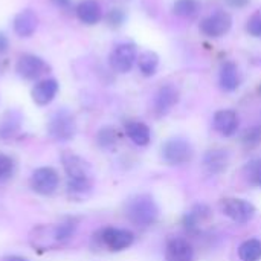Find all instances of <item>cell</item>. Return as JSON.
<instances>
[{
    "instance_id": "6da1fadb",
    "label": "cell",
    "mask_w": 261,
    "mask_h": 261,
    "mask_svg": "<svg viewBox=\"0 0 261 261\" xmlns=\"http://www.w3.org/2000/svg\"><path fill=\"white\" fill-rule=\"evenodd\" d=\"M61 164L67 176V193L72 199L83 200L93 190V171L87 161L81 156L64 153Z\"/></svg>"
},
{
    "instance_id": "7a4b0ae2",
    "label": "cell",
    "mask_w": 261,
    "mask_h": 261,
    "mask_svg": "<svg viewBox=\"0 0 261 261\" xmlns=\"http://www.w3.org/2000/svg\"><path fill=\"white\" fill-rule=\"evenodd\" d=\"M76 231V223L69 220L57 225H38L29 232V245L38 251L46 252L61 246Z\"/></svg>"
},
{
    "instance_id": "3957f363",
    "label": "cell",
    "mask_w": 261,
    "mask_h": 261,
    "mask_svg": "<svg viewBox=\"0 0 261 261\" xmlns=\"http://www.w3.org/2000/svg\"><path fill=\"white\" fill-rule=\"evenodd\" d=\"M125 216L136 226H151L159 217V208L148 194H138L125 203Z\"/></svg>"
},
{
    "instance_id": "277c9868",
    "label": "cell",
    "mask_w": 261,
    "mask_h": 261,
    "mask_svg": "<svg viewBox=\"0 0 261 261\" xmlns=\"http://www.w3.org/2000/svg\"><path fill=\"white\" fill-rule=\"evenodd\" d=\"M47 133L57 142H67L76 133V122L73 115L63 109L55 112L47 122Z\"/></svg>"
},
{
    "instance_id": "5b68a950",
    "label": "cell",
    "mask_w": 261,
    "mask_h": 261,
    "mask_svg": "<svg viewBox=\"0 0 261 261\" xmlns=\"http://www.w3.org/2000/svg\"><path fill=\"white\" fill-rule=\"evenodd\" d=\"M194 150L184 138H171L162 145V158L168 165H185L193 159Z\"/></svg>"
},
{
    "instance_id": "8992f818",
    "label": "cell",
    "mask_w": 261,
    "mask_h": 261,
    "mask_svg": "<svg viewBox=\"0 0 261 261\" xmlns=\"http://www.w3.org/2000/svg\"><path fill=\"white\" fill-rule=\"evenodd\" d=\"M32 191L40 196H50L60 187V176L52 167H40L32 171L29 179Z\"/></svg>"
},
{
    "instance_id": "52a82bcc",
    "label": "cell",
    "mask_w": 261,
    "mask_h": 261,
    "mask_svg": "<svg viewBox=\"0 0 261 261\" xmlns=\"http://www.w3.org/2000/svg\"><path fill=\"white\" fill-rule=\"evenodd\" d=\"M101 243L112 252H119L130 248L135 242V234L125 228H115L109 226L99 232Z\"/></svg>"
},
{
    "instance_id": "ba28073f",
    "label": "cell",
    "mask_w": 261,
    "mask_h": 261,
    "mask_svg": "<svg viewBox=\"0 0 261 261\" xmlns=\"http://www.w3.org/2000/svg\"><path fill=\"white\" fill-rule=\"evenodd\" d=\"M136 60H138V50H136V46L132 43L118 44L109 57V63L112 69L118 73L130 72Z\"/></svg>"
},
{
    "instance_id": "9c48e42d",
    "label": "cell",
    "mask_w": 261,
    "mask_h": 261,
    "mask_svg": "<svg viewBox=\"0 0 261 261\" xmlns=\"http://www.w3.org/2000/svg\"><path fill=\"white\" fill-rule=\"evenodd\" d=\"M222 211L234 223L245 225L255 216V206L245 199H225L222 202Z\"/></svg>"
},
{
    "instance_id": "30bf717a",
    "label": "cell",
    "mask_w": 261,
    "mask_h": 261,
    "mask_svg": "<svg viewBox=\"0 0 261 261\" xmlns=\"http://www.w3.org/2000/svg\"><path fill=\"white\" fill-rule=\"evenodd\" d=\"M232 26V17L225 11H216L200 21V31L210 38L223 37Z\"/></svg>"
},
{
    "instance_id": "8fae6325",
    "label": "cell",
    "mask_w": 261,
    "mask_h": 261,
    "mask_svg": "<svg viewBox=\"0 0 261 261\" xmlns=\"http://www.w3.org/2000/svg\"><path fill=\"white\" fill-rule=\"evenodd\" d=\"M46 69V63L43 58L34 55V54H24L18 58L15 64V72L20 78L32 81L37 80Z\"/></svg>"
},
{
    "instance_id": "7c38bea8",
    "label": "cell",
    "mask_w": 261,
    "mask_h": 261,
    "mask_svg": "<svg viewBox=\"0 0 261 261\" xmlns=\"http://www.w3.org/2000/svg\"><path fill=\"white\" fill-rule=\"evenodd\" d=\"M165 261H194V249L185 239H170L165 246Z\"/></svg>"
},
{
    "instance_id": "4fadbf2b",
    "label": "cell",
    "mask_w": 261,
    "mask_h": 261,
    "mask_svg": "<svg viewBox=\"0 0 261 261\" xmlns=\"http://www.w3.org/2000/svg\"><path fill=\"white\" fill-rule=\"evenodd\" d=\"M179 101V90L173 84L162 86L154 96V110L159 116H165Z\"/></svg>"
},
{
    "instance_id": "5bb4252c",
    "label": "cell",
    "mask_w": 261,
    "mask_h": 261,
    "mask_svg": "<svg viewBox=\"0 0 261 261\" xmlns=\"http://www.w3.org/2000/svg\"><path fill=\"white\" fill-rule=\"evenodd\" d=\"M229 165V153L223 148L208 150L203 156V170L210 176H217L223 173Z\"/></svg>"
},
{
    "instance_id": "9a60e30c",
    "label": "cell",
    "mask_w": 261,
    "mask_h": 261,
    "mask_svg": "<svg viewBox=\"0 0 261 261\" xmlns=\"http://www.w3.org/2000/svg\"><path fill=\"white\" fill-rule=\"evenodd\" d=\"M57 93H58V81L54 78H46L38 81L32 87L31 96L37 106H47L49 102L54 101Z\"/></svg>"
},
{
    "instance_id": "2e32d148",
    "label": "cell",
    "mask_w": 261,
    "mask_h": 261,
    "mask_svg": "<svg viewBox=\"0 0 261 261\" xmlns=\"http://www.w3.org/2000/svg\"><path fill=\"white\" fill-rule=\"evenodd\" d=\"M37 24H38V18L35 15L34 11L31 9H23L20 11L15 17H14V21H12V28H14V32L18 35V37H31L35 29H37Z\"/></svg>"
},
{
    "instance_id": "e0dca14e",
    "label": "cell",
    "mask_w": 261,
    "mask_h": 261,
    "mask_svg": "<svg viewBox=\"0 0 261 261\" xmlns=\"http://www.w3.org/2000/svg\"><path fill=\"white\" fill-rule=\"evenodd\" d=\"M214 128L223 136H232L239 128V116L234 110H219L213 119Z\"/></svg>"
},
{
    "instance_id": "ac0fdd59",
    "label": "cell",
    "mask_w": 261,
    "mask_h": 261,
    "mask_svg": "<svg viewBox=\"0 0 261 261\" xmlns=\"http://www.w3.org/2000/svg\"><path fill=\"white\" fill-rule=\"evenodd\" d=\"M76 17L84 24H96L102 18L101 5L96 0H81L76 6Z\"/></svg>"
},
{
    "instance_id": "d6986e66",
    "label": "cell",
    "mask_w": 261,
    "mask_h": 261,
    "mask_svg": "<svg viewBox=\"0 0 261 261\" xmlns=\"http://www.w3.org/2000/svg\"><path fill=\"white\" fill-rule=\"evenodd\" d=\"M219 83L220 87L225 92H234L240 86V72L236 63L232 61H225L220 67L219 73Z\"/></svg>"
},
{
    "instance_id": "ffe728a7",
    "label": "cell",
    "mask_w": 261,
    "mask_h": 261,
    "mask_svg": "<svg viewBox=\"0 0 261 261\" xmlns=\"http://www.w3.org/2000/svg\"><path fill=\"white\" fill-rule=\"evenodd\" d=\"M125 133L132 139V142L139 145V147L147 145L150 142V139H151L150 127L147 124H144V122H139V121L127 122L125 124Z\"/></svg>"
},
{
    "instance_id": "44dd1931",
    "label": "cell",
    "mask_w": 261,
    "mask_h": 261,
    "mask_svg": "<svg viewBox=\"0 0 261 261\" xmlns=\"http://www.w3.org/2000/svg\"><path fill=\"white\" fill-rule=\"evenodd\" d=\"M20 125H21V115L15 110L8 112L0 122V138L2 139L12 138L20 130Z\"/></svg>"
},
{
    "instance_id": "7402d4cb",
    "label": "cell",
    "mask_w": 261,
    "mask_h": 261,
    "mask_svg": "<svg viewBox=\"0 0 261 261\" xmlns=\"http://www.w3.org/2000/svg\"><path fill=\"white\" fill-rule=\"evenodd\" d=\"M158 66H159V57L151 50H145L138 57V67L144 76L154 75L158 70Z\"/></svg>"
},
{
    "instance_id": "603a6c76",
    "label": "cell",
    "mask_w": 261,
    "mask_h": 261,
    "mask_svg": "<svg viewBox=\"0 0 261 261\" xmlns=\"http://www.w3.org/2000/svg\"><path fill=\"white\" fill-rule=\"evenodd\" d=\"M239 257L242 261H260L261 260V242L258 239L246 240L239 248Z\"/></svg>"
},
{
    "instance_id": "cb8c5ba5",
    "label": "cell",
    "mask_w": 261,
    "mask_h": 261,
    "mask_svg": "<svg viewBox=\"0 0 261 261\" xmlns=\"http://www.w3.org/2000/svg\"><path fill=\"white\" fill-rule=\"evenodd\" d=\"M200 2L199 0H176L173 5V11L176 15L184 18H193L200 12Z\"/></svg>"
},
{
    "instance_id": "d4e9b609",
    "label": "cell",
    "mask_w": 261,
    "mask_h": 261,
    "mask_svg": "<svg viewBox=\"0 0 261 261\" xmlns=\"http://www.w3.org/2000/svg\"><path fill=\"white\" fill-rule=\"evenodd\" d=\"M96 141L101 148L110 150L118 142V132L113 127H102L96 135Z\"/></svg>"
},
{
    "instance_id": "484cf974",
    "label": "cell",
    "mask_w": 261,
    "mask_h": 261,
    "mask_svg": "<svg viewBox=\"0 0 261 261\" xmlns=\"http://www.w3.org/2000/svg\"><path fill=\"white\" fill-rule=\"evenodd\" d=\"M15 171V162L11 156L0 153V184L6 182L12 177Z\"/></svg>"
},
{
    "instance_id": "4316f807",
    "label": "cell",
    "mask_w": 261,
    "mask_h": 261,
    "mask_svg": "<svg viewBox=\"0 0 261 261\" xmlns=\"http://www.w3.org/2000/svg\"><path fill=\"white\" fill-rule=\"evenodd\" d=\"M243 144L246 147H257L261 144V125H254L243 135Z\"/></svg>"
},
{
    "instance_id": "83f0119b",
    "label": "cell",
    "mask_w": 261,
    "mask_h": 261,
    "mask_svg": "<svg viewBox=\"0 0 261 261\" xmlns=\"http://www.w3.org/2000/svg\"><path fill=\"white\" fill-rule=\"evenodd\" d=\"M106 21L110 28H119L122 26V23L125 21V12L122 9L113 8L107 12L106 15Z\"/></svg>"
},
{
    "instance_id": "f1b7e54d",
    "label": "cell",
    "mask_w": 261,
    "mask_h": 261,
    "mask_svg": "<svg viewBox=\"0 0 261 261\" xmlns=\"http://www.w3.org/2000/svg\"><path fill=\"white\" fill-rule=\"evenodd\" d=\"M246 31L249 32V35L255 38H261V12H255L251 15L246 24Z\"/></svg>"
},
{
    "instance_id": "f546056e",
    "label": "cell",
    "mask_w": 261,
    "mask_h": 261,
    "mask_svg": "<svg viewBox=\"0 0 261 261\" xmlns=\"http://www.w3.org/2000/svg\"><path fill=\"white\" fill-rule=\"evenodd\" d=\"M246 173H248V177L251 180H257L258 182V176L261 173V161H252L246 165Z\"/></svg>"
},
{
    "instance_id": "4dcf8cb0",
    "label": "cell",
    "mask_w": 261,
    "mask_h": 261,
    "mask_svg": "<svg viewBox=\"0 0 261 261\" xmlns=\"http://www.w3.org/2000/svg\"><path fill=\"white\" fill-rule=\"evenodd\" d=\"M231 8H245L249 5L251 0H225Z\"/></svg>"
},
{
    "instance_id": "1f68e13d",
    "label": "cell",
    "mask_w": 261,
    "mask_h": 261,
    "mask_svg": "<svg viewBox=\"0 0 261 261\" xmlns=\"http://www.w3.org/2000/svg\"><path fill=\"white\" fill-rule=\"evenodd\" d=\"M8 47H9L8 37H6L5 34H2V32H0V54L6 52V50H8Z\"/></svg>"
},
{
    "instance_id": "d6a6232c",
    "label": "cell",
    "mask_w": 261,
    "mask_h": 261,
    "mask_svg": "<svg viewBox=\"0 0 261 261\" xmlns=\"http://www.w3.org/2000/svg\"><path fill=\"white\" fill-rule=\"evenodd\" d=\"M52 3L61 9H67L70 5H72V0H52Z\"/></svg>"
},
{
    "instance_id": "836d02e7",
    "label": "cell",
    "mask_w": 261,
    "mask_h": 261,
    "mask_svg": "<svg viewBox=\"0 0 261 261\" xmlns=\"http://www.w3.org/2000/svg\"><path fill=\"white\" fill-rule=\"evenodd\" d=\"M3 261H29L28 258H24V257H20V255H8V257H5Z\"/></svg>"
},
{
    "instance_id": "e575fe53",
    "label": "cell",
    "mask_w": 261,
    "mask_h": 261,
    "mask_svg": "<svg viewBox=\"0 0 261 261\" xmlns=\"http://www.w3.org/2000/svg\"><path fill=\"white\" fill-rule=\"evenodd\" d=\"M258 184H260V187H261V173H260V176H258Z\"/></svg>"
}]
</instances>
